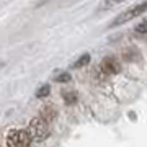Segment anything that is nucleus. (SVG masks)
I'll return each mask as SVG.
<instances>
[{
    "mask_svg": "<svg viewBox=\"0 0 147 147\" xmlns=\"http://www.w3.org/2000/svg\"><path fill=\"white\" fill-rule=\"evenodd\" d=\"M64 101H65L67 105H74V103H77V93H75V92L64 93Z\"/></svg>",
    "mask_w": 147,
    "mask_h": 147,
    "instance_id": "1a4fd4ad",
    "label": "nucleus"
},
{
    "mask_svg": "<svg viewBox=\"0 0 147 147\" xmlns=\"http://www.w3.org/2000/svg\"><path fill=\"white\" fill-rule=\"evenodd\" d=\"M69 80H70V75H69L67 72L59 74L57 77H56V82H69Z\"/></svg>",
    "mask_w": 147,
    "mask_h": 147,
    "instance_id": "f8f14e48",
    "label": "nucleus"
},
{
    "mask_svg": "<svg viewBox=\"0 0 147 147\" xmlns=\"http://www.w3.org/2000/svg\"><path fill=\"white\" fill-rule=\"evenodd\" d=\"M121 2H124V0H105L103 5H101V8H111V7L118 5V3H121Z\"/></svg>",
    "mask_w": 147,
    "mask_h": 147,
    "instance_id": "9b49d317",
    "label": "nucleus"
},
{
    "mask_svg": "<svg viewBox=\"0 0 147 147\" xmlns=\"http://www.w3.org/2000/svg\"><path fill=\"white\" fill-rule=\"evenodd\" d=\"M119 62L116 61L115 57H106L103 62L100 64L98 67V72H100L101 77H108V75H113V74L119 72Z\"/></svg>",
    "mask_w": 147,
    "mask_h": 147,
    "instance_id": "20e7f679",
    "label": "nucleus"
},
{
    "mask_svg": "<svg viewBox=\"0 0 147 147\" xmlns=\"http://www.w3.org/2000/svg\"><path fill=\"white\" fill-rule=\"evenodd\" d=\"M136 36H147V20H142L136 28H134Z\"/></svg>",
    "mask_w": 147,
    "mask_h": 147,
    "instance_id": "423d86ee",
    "label": "nucleus"
},
{
    "mask_svg": "<svg viewBox=\"0 0 147 147\" xmlns=\"http://www.w3.org/2000/svg\"><path fill=\"white\" fill-rule=\"evenodd\" d=\"M88 62H90V54H84V56H80V57L72 64V67H74V69L84 67V65H87Z\"/></svg>",
    "mask_w": 147,
    "mask_h": 147,
    "instance_id": "0eeeda50",
    "label": "nucleus"
},
{
    "mask_svg": "<svg viewBox=\"0 0 147 147\" xmlns=\"http://www.w3.org/2000/svg\"><path fill=\"white\" fill-rule=\"evenodd\" d=\"M56 108L54 106H51V105H47V106H44L42 108V111H41V118H44V119L49 123V121H53L54 118H56Z\"/></svg>",
    "mask_w": 147,
    "mask_h": 147,
    "instance_id": "39448f33",
    "label": "nucleus"
},
{
    "mask_svg": "<svg viewBox=\"0 0 147 147\" xmlns=\"http://www.w3.org/2000/svg\"><path fill=\"white\" fill-rule=\"evenodd\" d=\"M147 11V0L141 2V3H136V5H132L131 8H127L124 10L123 13L116 16L113 23H111V26H119V25H124L127 21H131L132 18H137V16H141L142 13H146Z\"/></svg>",
    "mask_w": 147,
    "mask_h": 147,
    "instance_id": "f257e3e1",
    "label": "nucleus"
},
{
    "mask_svg": "<svg viewBox=\"0 0 147 147\" xmlns=\"http://www.w3.org/2000/svg\"><path fill=\"white\" fill-rule=\"evenodd\" d=\"M132 56H136V57H141V54H139V51H137L136 47H134V49H132V47H129V49H126V51H124V53H123V57L126 59V61H132ZM134 61H136V59H134Z\"/></svg>",
    "mask_w": 147,
    "mask_h": 147,
    "instance_id": "6e6552de",
    "label": "nucleus"
},
{
    "mask_svg": "<svg viewBox=\"0 0 147 147\" xmlns=\"http://www.w3.org/2000/svg\"><path fill=\"white\" fill-rule=\"evenodd\" d=\"M49 92H51L49 85H42L41 88H38L36 96H38V98H44V96H47V95H49Z\"/></svg>",
    "mask_w": 147,
    "mask_h": 147,
    "instance_id": "9d476101",
    "label": "nucleus"
},
{
    "mask_svg": "<svg viewBox=\"0 0 147 147\" xmlns=\"http://www.w3.org/2000/svg\"><path fill=\"white\" fill-rule=\"evenodd\" d=\"M31 141L30 132L23 129H11L7 134V147H30Z\"/></svg>",
    "mask_w": 147,
    "mask_h": 147,
    "instance_id": "7ed1b4c3",
    "label": "nucleus"
},
{
    "mask_svg": "<svg viewBox=\"0 0 147 147\" xmlns=\"http://www.w3.org/2000/svg\"><path fill=\"white\" fill-rule=\"evenodd\" d=\"M28 132H30V136H31L33 141L41 142L49 136V124H47V121L44 118H41V116L39 118H34V119H31L30 126H28Z\"/></svg>",
    "mask_w": 147,
    "mask_h": 147,
    "instance_id": "f03ea898",
    "label": "nucleus"
}]
</instances>
